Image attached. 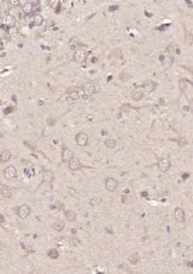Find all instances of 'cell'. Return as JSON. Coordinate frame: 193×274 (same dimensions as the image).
Returning a JSON list of instances; mask_svg holds the SVG:
<instances>
[{"mask_svg":"<svg viewBox=\"0 0 193 274\" xmlns=\"http://www.w3.org/2000/svg\"><path fill=\"white\" fill-rule=\"evenodd\" d=\"M171 167V161L169 158L167 157H162L157 161V168L159 169L160 172L166 173Z\"/></svg>","mask_w":193,"mask_h":274,"instance_id":"4","label":"cell"},{"mask_svg":"<svg viewBox=\"0 0 193 274\" xmlns=\"http://www.w3.org/2000/svg\"><path fill=\"white\" fill-rule=\"evenodd\" d=\"M0 193H1V195L3 198L11 199L13 197V193H12V191H11V188L6 186L5 184H1V187H0Z\"/></svg>","mask_w":193,"mask_h":274,"instance_id":"14","label":"cell"},{"mask_svg":"<svg viewBox=\"0 0 193 274\" xmlns=\"http://www.w3.org/2000/svg\"><path fill=\"white\" fill-rule=\"evenodd\" d=\"M174 219L178 223H183L185 220V214L183 209L181 207H176L174 210Z\"/></svg>","mask_w":193,"mask_h":274,"instance_id":"11","label":"cell"},{"mask_svg":"<svg viewBox=\"0 0 193 274\" xmlns=\"http://www.w3.org/2000/svg\"><path fill=\"white\" fill-rule=\"evenodd\" d=\"M128 261L131 264H137L138 262H140V256L139 254L136 252L131 253L130 255L128 256Z\"/></svg>","mask_w":193,"mask_h":274,"instance_id":"19","label":"cell"},{"mask_svg":"<svg viewBox=\"0 0 193 274\" xmlns=\"http://www.w3.org/2000/svg\"><path fill=\"white\" fill-rule=\"evenodd\" d=\"M54 181V173L51 170H45L43 173V180L42 183H51Z\"/></svg>","mask_w":193,"mask_h":274,"instance_id":"12","label":"cell"},{"mask_svg":"<svg viewBox=\"0 0 193 274\" xmlns=\"http://www.w3.org/2000/svg\"><path fill=\"white\" fill-rule=\"evenodd\" d=\"M4 178L8 181H12L16 178V169L14 165H9L3 170Z\"/></svg>","mask_w":193,"mask_h":274,"instance_id":"3","label":"cell"},{"mask_svg":"<svg viewBox=\"0 0 193 274\" xmlns=\"http://www.w3.org/2000/svg\"><path fill=\"white\" fill-rule=\"evenodd\" d=\"M81 89H82L83 94H84L85 97H87V98L93 96V95L96 93V86H95L94 83L91 82V81L84 83V84L82 85Z\"/></svg>","mask_w":193,"mask_h":274,"instance_id":"2","label":"cell"},{"mask_svg":"<svg viewBox=\"0 0 193 274\" xmlns=\"http://www.w3.org/2000/svg\"><path fill=\"white\" fill-rule=\"evenodd\" d=\"M12 152H11L9 150H3L0 154V160H1L2 163H6L8 161L11 160L12 158Z\"/></svg>","mask_w":193,"mask_h":274,"instance_id":"15","label":"cell"},{"mask_svg":"<svg viewBox=\"0 0 193 274\" xmlns=\"http://www.w3.org/2000/svg\"><path fill=\"white\" fill-rule=\"evenodd\" d=\"M81 167H82V164L77 157H73V159L70 160V162H69V168H70L71 171H77V170L81 169Z\"/></svg>","mask_w":193,"mask_h":274,"instance_id":"13","label":"cell"},{"mask_svg":"<svg viewBox=\"0 0 193 274\" xmlns=\"http://www.w3.org/2000/svg\"><path fill=\"white\" fill-rule=\"evenodd\" d=\"M64 214H65L66 219H67V221H69V222H74L76 220V217H77L76 213L74 212V210H73V209L65 210Z\"/></svg>","mask_w":193,"mask_h":274,"instance_id":"16","label":"cell"},{"mask_svg":"<svg viewBox=\"0 0 193 274\" xmlns=\"http://www.w3.org/2000/svg\"><path fill=\"white\" fill-rule=\"evenodd\" d=\"M186 265H187L188 267H193V262H188L186 264Z\"/></svg>","mask_w":193,"mask_h":274,"instance_id":"34","label":"cell"},{"mask_svg":"<svg viewBox=\"0 0 193 274\" xmlns=\"http://www.w3.org/2000/svg\"><path fill=\"white\" fill-rule=\"evenodd\" d=\"M44 22V18L43 16H41L40 14H35L33 16V24L36 25V26H41Z\"/></svg>","mask_w":193,"mask_h":274,"instance_id":"24","label":"cell"},{"mask_svg":"<svg viewBox=\"0 0 193 274\" xmlns=\"http://www.w3.org/2000/svg\"><path fill=\"white\" fill-rule=\"evenodd\" d=\"M160 62L161 64L163 65V67L165 69H169L170 67H172L173 63H174V57H173L171 54L166 53L164 55L160 56Z\"/></svg>","mask_w":193,"mask_h":274,"instance_id":"10","label":"cell"},{"mask_svg":"<svg viewBox=\"0 0 193 274\" xmlns=\"http://www.w3.org/2000/svg\"><path fill=\"white\" fill-rule=\"evenodd\" d=\"M131 106L128 104V103H126V104H124L122 107H121V111H124V112H128L130 110Z\"/></svg>","mask_w":193,"mask_h":274,"instance_id":"32","label":"cell"},{"mask_svg":"<svg viewBox=\"0 0 193 274\" xmlns=\"http://www.w3.org/2000/svg\"><path fill=\"white\" fill-rule=\"evenodd\" d=\"M87 58V52L84 49H76L73 54V61L77 64H82Z\"/></svg>","mask_w":193,"mask_h":274,"instance_id":"6","label":"cell"},{"mask_svg":"<svg viewBox=\"0 0 193 274\" xmlns=\"http://www.w3.org/2000/svg\"><path fill=\"white\" fill-rule=\"evenodd\" d=\"M188 108H189V111L191 112V113L193 114V99L190 100V102H189V105H188Z\"/></svg>","mask_w":193,"mask_h":274,"instance_id":"33","label":"cell"},{"mask_svg":"<svg viewBox=\"0 0 193 274\" xmlns=\"http://www.w3.org/2000/svg\"><path fill=\"white\" fill-rule=\"evenodd\" d=\"M60 4H61V1H59V0H50L49 1V6L53 10H57V8H60Z\"/></svg>","mask_w":193,"mask_h":274,"instance_id":"29","label":"cell"},{"mask_svg":"<svg viewBox=\"0 0 193 274\" xmlns=\"http://www.w3.org/2000/svg\"><path fill=\"white\" fill-rule=\"evenodd\" d=\"M19 35V30L16 26L9 28V30H8V36H9L10 38H16Z\"/></svg>","mask_w":193,"mask_h":274,"instance_id":"25","label":"cell"},{"mask_svg":"<svg viewBox=\"0 0 193 274\" xmlns=\"http://www.w3.org/2000/svg\"><path fill=\"white\" fill-rule=\"evenodd\" d=\"M34 11V5L32 2H25L22 6V12H23L25 15H30L32 14Z\"/></svg>","mask_w":193,"mask_h":274,"instance_id":"17","label":"cell"},{"mask_svg":"<svg viewBox=\"0 0 193 274\" xmlns=\"http://www.w3.org/2000/svg\"><path fill=\"white\" fill-rule=\"evenodd\" d=\"M62 160L64 162H70V160H71L74 157V152H73V150H71L68 147H63L62 149Z\"/></svg>","mask_w":193,"mask_h":274,"instance_id":"8","label":"cell"},{"mask_svg":"<svg viewBox=\"0 0 193 274\" xmlns=\"http://www.w3.org/2000/svg\"><path fill=\"white\" fill-rule=\"evenodd\" d=\"M104 146L108 149H114L117 146V142L112 138H108V139L104 140Z\"/></svg>","mask_w":193,"mask_h":274,"instance_id":"27","label":"cell"},{"mask_svg":"<svg viewBox=\"0 0 193 274\" xmlns=\"http://www.w3.org/2000/svg\"><path fill=\"white\" fill-rule=\"evenodd\" d=\"M77 47H78V41H77L76 38L73 37L69 41V47H70V49L76 51L77 49Z\"/></svg>","mask_w":193,"mask_h":274,"instance_id":"26","label":"cell"},{"mask_svg":"<svg viewBox=\"0 0 193 274\" xmlns=\"http://www.w3.org/2000/svg\"><path fill=\"white\" fill-rule=\"evenodd\" d=\"M76 142L79 147H85L88 145L89 143V137L88 134L85 132H78L76 135Z\"/></svg>","mask_w":193,"mask_h":274,"instance_id":"5","label":"cell"},{"mask_svg":"<svg viewBox=\"0 0 193 274\" xmlns=\"http://www.w3.org/2000/svg\"><path fill=\"white\" fill-rule=\"evenodd\" d=\"M0 217H1V223L3 224L4 222H5V218H4V215H3V214H1V215H0Z\"/></svg>","mask_w":193,"mask_h":274,"instance_id":"35","label":"cell"},{"mask_svg":"<svg viewBox=\"0 0 193 274\" xmlns=\"http://www.w3.org/2000/svg\"><path fill=\"white\" fill-rule=\"evenodd\" d=\"M141 87H142L147 93H152V92L157 88V83L155 82L154 80L147 79L143 82V84L141 85Z\"/></svg>","mask_w":193,"mask_h":274,"instance_id":"7","label":"cell"},{"mask_svg":"<svg viewBox=\"0 0 193 274\" xmlns=\"http://www.w3.org/2000/svg\"><path fill=\"white\" fill-rule=\"evenodd\" d=\"M9 3L12 5L14 8H16V7H19V5H21V1H19V0H9Z\"/></svg>","mask_w":193,"mask_h":274,"instance_id":"31","label":"cell"},{"mask_svg":"<svg viewBox=\"0 0 193 274\" xmlns=\"http://www.w3.org/2000/svg\"><path fill=\"white\" fill-rule=\"evenodd\" d=\"M187 177H188V174H183V179H186Z\"/></svg>","mask_w":193,"mask_h":274,"instance_id":"36","label":"cell"},{"mask_svg":"<svg viewBox=\"0 0 193 274\" xmlns=\"http://www.w3.org/2000/svg\"><path fill=\"white\" fill-rule=\"evenodd\" d=\"M105 189L109 192H114L118 187V181L114 178H107L104 183Z\"/></svg>","mask_w":193,"mask_h":274,"instance_id":"9","label":"cell"},{"mask_svg":"<svg viewBox=\"0 0 193 274\" xmlns=\"http://www.w3.org/2000/svg\"><path fill=\"white\" fill-rule=\"evenodd\" d=\"M188 85H193V83H191L188 79H186V78H181L180 81H179V88H180L181 91L186 90V88Z\"/></svg>","mask_w":193,"mask_h":274,"instance_id":"20","label":"cell"},{"mask_svg":"<svg viewBox=\"0 0 193 274\" xmlns=\"http://www.w3.org/2000/svg\"><path fill=\"white\" fill-rule=\"evenodd\" d=\"M184 44H185L186 45H188V47L193 45V35L191 33H187L185 35V38H184Z\"/></svg>","mask_w":193,"mask_h":274,"instance_id":"28","label":"cell"},{"mask_svg":"<svg viewBox=\"0 0 193 274\" xmlns=\"http://www.w3.org/2000/svg\"><path fill=\"white\" fill-rule=\"evenodd\" d=\"M16 19L12 16L11 15H7L6 18H5V24H6V26L8 28H11V27H14L16 24Z\"/></svg>","mask_w":193,"mask_h":274,"instance_id":"21","label":"cell"},{"mask_svg":"<svg viewBox=\"0 0 193 274\" xmlns=\"http://www.w3.org/2000/svg\"><path fill=\"white\" fill-rule=\"evenodd\" d=\"M65 227H66L65 222L61 220V219H58V220H56L52 224V228L55 231H57V232H62V231L65 229Z\"/></svg>","mask_w":193,"mask_h":274,"instance_id":"18","label":"cell"},{"mask_svg":"<svg viewBox=\"0 0 193 274\" xmlns=\"http://www.w3.org/2000/svg\"><path fill=\"white\" fill-rule=\"evenodd\" d=\"M144 93L140 90H134L131 93V98L133 99V100H141L144 99Z\"/></svg>","mask_w":193,"mask_h":274,"instance_id":"22","label":"cell"},{"mask_svg":"<svg viewBox=\"0 0 193 274\" xmlns=\"http://www.w3.org/2000/svg\"><path fill=\"white\" fill-rule=\"evenodd\" d=\"M47 256L52 260H57L59 258L60 254H59V251L57 250L56 248H50V249L47 251Z\"/></svg>","mask_w":193,"mask_h":274,"instance_id":"23","label":"cell"},{"mask_svg":"<svg viewBox=\"0 0 193 274\" xmlns=\"http://www.w3.org/2000/svg\"><path fill=\"white\" fill-rule=\"evenodd\" d=\"M8 15H11V16H14V18L16 19H18L19 16V11L16 10V8H14V9L9 10V13H8Z\"/></svg>","mask_w":193,"mask_h":274,"instance_id":"30","label":"cell"},{"mask_svg":"<svg viewBox=\"0 0 193 274\" xmlns=\"http://www.w3.org/2000/svg\"><path fill=\"white\" fill-rule=\"evenodd\" d=\"M30 214L31 209L26 204H22L21 206H19L18 209H16V215L21 219H26L27 217H29Z\"/></svg>","mask_w":193,"mask_h":274,"instance_id":"1","label":"cell"}]
</instances>
